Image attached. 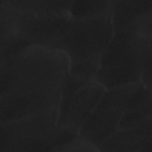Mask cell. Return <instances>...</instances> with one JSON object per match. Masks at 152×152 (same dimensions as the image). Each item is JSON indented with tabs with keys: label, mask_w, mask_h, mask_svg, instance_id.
<instances>
[{
	"label": "cell",
	"mask_w": 152,
	"mask_h": 152,
	"mask_svg": "<svg viewBox=\"0 0 152 152\" xmlns=\"http://www.w3.org/2000/svg\"><path fill=\"white\" fill-rule=\"evenodd\" d=\"M62 51L31 45L1 61V123L59 105L69 74Z\"/></svg>",
	"instance_id": "obj_1"
},
{
	"label": "cell",
	"mask_w": 152,
	"mask_h": 152,
	"mask_svg": "<svg viewBox=\"0 0 152 152\" xmlns=\"http://www.w3.org/2000/svg\"><path fill=\"white\" fill-rule=\"evenodd\" d=\"M112 12L90 18H69L48 47L64 52L69 65L100 55L114 34Z\"/></svg>",
	"instance_id": "obj_2"
},
{
	"label": "cell",
	"mask_w": 152,
	"mask_h": 152,
	"mask_svg": "<svg viewBox=\"0 0 152 152\" xmlns=\"http://www.w3.org/2000/svg\"><path fill=\"white\" fill-rule=\"evenodd\" d=\"M58 106L1 123L0 151H51L59 132Z\"/></svg>",
	"instance_id": "obj_3"
},
{
	"label": "cell",
	"mask_w": 152,
	"mask_h": 152,
	"mask_svg": "<svg viewBox=\"0 0 152 152\" xmlns=\"http://www.w3.org/2000/svg\"><path fill=\"white\" fill-rule=\"evenodd\" d=\"M142 84L138 81L106 89L80 127L78 135L96 145L110 137Z\"/></svg>",
	"instance_id": "obj_4"
},
{
	"label": "cell",
	"mask_w": 152,
	"mask_h": 152,
	"mask_svg": "<svg viewBox=\"0 0 152 152\" xmlns=\"http://www.w3.org/2000/svg\"><path fill=\"white\" fill-rule=\"evenodd\" d=\"M105 90L95 80L85 81L68 74L58 105V128L78 133Z\"/></svg>",
	"instance_id": "obj_5"
},
{
	"label": "cell",
	"mask_w": 152,
	"mask_h": 152,
	"mask_svg": "<svg viewBox=\"0 0 152 152\" xmlns=\"http://www.w3.org/2000/svg\"><path fill=\"white\" fill-rule=\"evenodd\" d=\"M69 18V15L40 17L12 7L11 34L20 37L31 45L48 46Z\"/></svg>",
	"instance_id": "obj_6"
},
{
	"label": "cell",
	"mask_w": 152,
	"mask_h": 152,
	"mask_svg": "<svg viewBox=\"0 0 152 152\" xmlns=\"http://www.w3.org/2000/svg\"><path fill=\"white\" fill-rule=\"evenodd\" d=\"M96 145L100 151L152 152L151 119L132 128L118 129Z\"/></svg>",
	"instance_id": "obj_7"
},
{
	"label": "cell",
	"mask_w": 152,
	"mask_h": 152,
	"mask_svg": "<svg viewBox=\"0 0 152 152\" xmlns=\"http://www.w3.org/2000/svg\"><path fill=\"white\" fill-rule=\"evenodd\" d=\"M151 11L152 0L113 1L112 20L114 33L127 28L138 18Z\"/></svg>",
	"instance_id": "obj_8"
},
{
	"label": "cell",
	"mask_w": 152,
	"mask_h": 152,
	"mask_svg": "<svg viewBox=\"0 0 152 152\" xmlns=\"http://www.w3.org/2000/svg\"><path fill=\"white\" fill-rule=\"evenodd\" d=\"M12 7L40 17L69 15L73 1H7Z\"/></svg>",
	"instance_id": "obj_9"
},
{
	"label": "cell",
	"mask_w": 152,
	"mask_h": 152,
	"mask_svg": "<svg viewBox=\"0 0 152 152\" xmlns=\"http://www.w3.org/2000/svg\"><path fill=\"white\" fill-rule=\"evenodd\" d=\"M112 7L113 1H74L68 14L73 19L90 18L111 12Z\"/></svg>",
	"instance_id": "obj_10"
},
{
	"label": "cell",
	"mask_w": 152,
	"mask_h": 152,
	"mask_svg": "<svg viewBox=\"0 0 152 152\" xmlns=\"http://www.w3.org/2000/svg\"><path fill=\"white\" fill-rule=\"evenodd\" d=\"M150 119H151V99L127 109L121 117L117 130L135 126Z\"/></svg>",
	"instance_id": "obj_11"
},
{
	"label": "cell",
	"mask_w": 152,
	"mask_h": 152,
	"mask_svg": "<svg viewBox=\"0 0 152 152\" xmlns=\"http://www.w3.org/2000/svg\"><path fill=\"white\" fill-rule=\"evenodd\" d=\"M100 55L70 64L69 75L77 80L85 81L94 80L95 76L101 66Z\"/></svg>",
	"instance_id": "obj_12"
},
{
	"label": "cell",
	"mask_w": 152,
	"mask_h": 152,
	"mask_svg": "<svg viewBox=\"0 0 152 152\" xmlns=\"http://www.w3.org/2000/svg\"><path fill=\"white\" fill-rule=\"evenodd\" d=\"M55 151H100V150L96 144L78 135L66 144L56 149Z\"/></svg>",
	"instance_id": "obj_13"
}]
</instances>
